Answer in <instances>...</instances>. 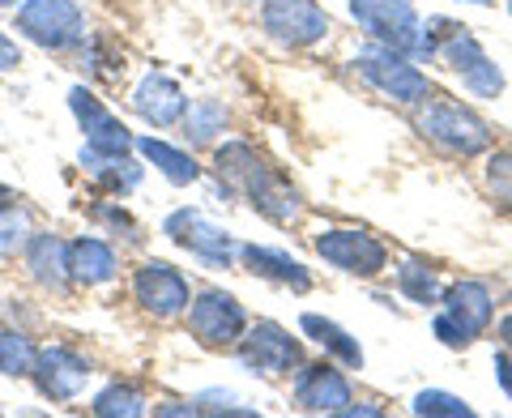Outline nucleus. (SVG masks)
Masks as SVG:
<instances>
[{"label":"nucleus","instance_id":"1","mask_svg":"<svg viewBox=\"0 0 512 418\" xmlns=\"http://www.w3.org/2000/svg\"><path fill=\"white\" fill-rule=\"evenodd\" d=\"M214 171L227 180L231 192H239V197H244L261 218L274 222V227H291V222L303 218L299 188L291 180H282L248 141H222L214 150Z\"/></svg>","mask_w":512,"mask_h":418},{"label":"nucleus","instance_id":"2","mask_svg":"<svg viewBox=\"0 0 512 418\" xmlns=\"http://www.w3.org/2000/svg\"><path fill=\"white\" fill-rule=\"evenodd\" d=\"M414 60H440L448 73L461 77L474 99H500L504 94V69L487 56V47L478 43V35L470 26H461L453 18H427L419 30V43H414Z\"/></svg>","mask_w":512,"mask_h":418},{"label":"nucleus","instance_id":"3","mask_svg":"<svg viewBox=\"0 0 512 418\" xmlns=\"http://www.w3.org/2000/svg\"><path fill=\"white\" fill-rule=\"evenodd\" d=\"M414 128L431 141V146H440L444 154L453 158H478L491 150V124L478 116L470 103L461 99H448V94H427L414 111Z\"/></svg>","mask_w":512,"mask_h":418},{"label":"nucleus","instance_id":"4","mask_svg":"<svg viewBox=\"0 0 512 418\" xmlns=\"http://www.w3.org/2000/svg\"><path fill=\"white\" fill-rule=\"evenodd\" d=\"M350 64H355V73L363 77L367 86L380 90L384 99L402 103V107H419L431 94V82H427V73L419 69V60L406 56V52H393V47H384V43L363 47Z\"/></svg>","mask_w":512,"mask_h":418},{"label":"nucleus","instance_id":"5","mask_svg":"<svg viewBox=\"0 0 512 418\" xmlns=\"http://www.w3.org/2000/svg\"><path fill=\"white\" fill-rule=\"evenodd\" d=\"M18 35L30 39L43 52H69L86 39V13L77 0H22L18 9Z\"/></svg>","mask_w":512,"mask_h":418},{"label":"nucleus","instance_id":"6","mask_svg":"<svg viewBox=\"0 0 512 418\" xmlns=\"http://www.w3.org/2000/svg\"><path fill=\"white\" fill-rule=\"evenodd\" d=\"M163 235L171 244H180L184 252H192L197 261H205L210 269H231L235 256H239V244L227 227H218L214 218H205L201 209H171L163 218Z\"/></svg>","mask_w":512,"mask_h":418},{"label":"nucleus","instance_id":"7","mask_svg":"<svg viewBox=\"0 0 512 418\" xmlns=\"http://www.w3.org/2000/svg\"><path fill=\"white\" fill-rule=\"evenodd\" d=\"M188 333L197 337L205 350H235L239 337L248 329V312L231 291H201L188 303Z\"/></svg>","mask_w":512,"mask_h":418},{"label":"nucleus","instance_id":"8","mask_svg":"<svg viewBox=\"0 0 512 418\" xmlns=\"http://www.w3.org/2000/svg\"><path fill=\"white\" fill-rule=\"evenodd\" d=\"M235 355L256 376H291L295 367H303V342L278 320H256L239 337Z\"/></svg>","mask_w":512,"mask_h":418},{"label":"nucleus","instance_id":"9","mask_svg":"<svg viewBox=\"0 0 512 418\" xmlns=\"http://www.w3.org/2000/svg\"><path fill=\"white\" fill-rule=\"evenodd\" d=\"M316 256L333 269L350 273V278H380L389 269V248L380 244L372 231L363 227H333V231H320L312 239Z\"/></svg>","mask_w":512,"mask_h":418},{"label":"nucleus","instance_id":"10","mask_svg":"<svg viewBox=\"0 0 512 418\" xmlns=\"http://www.w3.org/2000/svg\"><path fill=\"white\" fill-rule=\"evenodd\" d=\"M350 18L359 22V30H367L372 43H384L406 56L414 52L419 30H423L414 0H350Z\"/></svg>","mask_w":512,"mask_h":418},{"label":"nucleus","instance_id":"11","mask_svg":"<svg viewBox=\"0 0 512 418\" xmlns=\"http://www.w3.org/2000/svg\"><path fill=\"white\" fill-rule=\"evenodd\" d=\"M261 26L282 47H312L329 35V13L316 0H261Z\"/></svg>","mask_w":512,"mask_h":418},{"label":"nucleus","instance_id":"12","mask_svg":"<svg viewBox=\"0 0 512 418\" xmlns=\"http://www.w3.org/2000/svg\"><path fill=\"white\" fill-rule=\"evenodd\" d=\"M133 299L141 303V312H150L154 320H175L188 312L192 286L171 261H146L133 273Z\"/></svg>","mask_w":512,"mask_h":418},{"label":"nucleus","instance_id":"13","mask_svg":"<svg viewBox=\"0 0 512 418\" xmlns=\"http://www.w3.org/2000/svg\"><path fill=\"white\" fill-rule=\"evenodd\" d=\"M94 376V367L86 355H77L73 346H39L35 355V372H30V380H35V389L47 397V401H77L86 393V384Z\"/></svg>","mask_w":512,"mask_h":418},{"label":"nucleus","instance_id":"14","mask_svg":"<svg viewBox=\"0 0 512 418\" xmlns=\"http://www.w3.org/2000/svg\"><path fill=\"white\" fill-rule=\"evenodd\" d=\"M440 312L453 320V325L466 333L470 342H478V337L491 329V320H495V295H491V286H487V282L461 278V282H453V286H444Z\"/></svg>","mask_w":512,"mask_h":418},{"label":"nucleus","instance_id":"15","mask_svg":"<svg viewBox=\"0 0 512 418\" xmlns=\"http://www.w3.org/2000/svg\"><path fill=\"white\" fill-rule=\"evenodd\" d=\"M128 103H133V111H137V116L146 120V124H154V128H171V124H180V120H184L188 94H184V86L175 82V77L150 69V73L133 86Z\"/></svg>","mask_w":512,"mask_h":418},{"label":"nucleus","instance_id":"16","mask_svg":"<svg viewBox=\"0 0 512 418\" xmlns=\"http://www.w3.org/2000/svg\"><path fill=\"white\" fill-rule=\"evenodd\" d=\"M295 401L308 414H342L350 401H355V389H350L342 367L312 363V367H303L299 380H295Z\"/></svg>","mask_w":512,"mask_h":418},{"label":"nucleus","instance_id":"17","mask_svg":"<svg viewBox=\"0 0 512 418\" xmlns=\"http://www.w3.org/2000/svg\"><path fill=\"white\" fill-rule=\"evenodd\" d=\"M239 261L248 265V273L265 282H278V286H291L295 295H308L312 291V273L299 256L282 252V248H269V244H239Z\"/></svg>","mask_w":512,"mask_h":418},{"label":"nucleus","instance_id":"18","mask_svg":"<svg viewBox=\"0 0 512 418\" xmlns=\"http://www.w3.org/2000/svg\"><path fill=\"white\" fill-rule=\"evenodd\" d=\"M116 273H120V256L107 239L99 235L69 239V282L73 286H86V291L90 286H107V282H116Z\"/></svg>","mask_w":512,"mask_h":418},{"label":"nucleus","instance_id":"19","mask_svg":"<svg viewBox=\"0 0 512 418\" xmlns=\"http://www.w3.org/2000/svg\"><path fill=\"white\" fill-rule=\"evenodd\" d=\"M26 273L35 278L43 291H69V239H60L52 231H35L22 252Z\"/></svg>","mask_w":512,"mask_h":418},{"label":"nucleus","instance_id":"20","mask_svg":"<svg viewBox=\"0 0 512 418\" xmlns=\"http://www.w3.org/2000/svg\"><path fill=\"white\" fill-rule=\"evenodd\" d=\"M299 333L308 337V342H316L325 355L338 359L346 372H363V346H359V337L342 329L338 320H329V316H320V312H303L299 316Z\"/></svg>","mask_w":512,"mask_h":418},{"label":"nucleus","instance_id":"21","mask_svg":"<svg viewBox=\"0 0 512 418\" xmlns=\"http://www.w3.org/2000/svg\"><path fill=\"white\" fill-rule=\"evenodd\" d=\"M77 163H82L90 180H99L107 192H116V197H128V192L141 184V175H146V167H141L133 154H99L90 146H82Z\"/></svg>","mask_w":512,"mask_h":418},{"label":"nucleus","instance_id":"22","mask_svg":"<svg viewBox=\"0 0 512 418\" xmlns=\"http://www.w3.org/2000/svg\"><path fill=\"white\" fill-rule=\"evenodd\" d=\"M137 154L175 188H188V184L201 180L197 158H192L188 150H180V146H171V141H163V137H137Z\"/></svg>","mask_w":512,"mask_h":418},{"label":"nucleus","instance_id":"23","mask_svg":"<svg viewBox=\"0 0 512 418\" xmlns=\"http://www.w3.org/2000/svg\"><path fill=\"white\" fill-rule=\"evenodd\" d=\"M90 410L99 414V418H141V414H150V401H146V393H141L137 384L111 380L107 389L94 393Z\"/></svg>","mask_w":512,"mask_h":418},{"label":"nucleus","instance_id":"24","mask_svg":"<svg viewBox=\"0 0 512 418\" xmlns=\"http://www.w3.org/2000/svg\"><path fill=\"white\" fill-rule=\"evenodd\" d=\"M397 291H402L410 303H419V308H440L444 282L427 261H402L397 265Z\"/></svg>","mask_w":512,"mask_h":418},{"label":"nucleus","instance_id":"25","mask_svg":"<svg viewBox=\"0 0 512 418\" xmlns=\"http://www.w3.org/2000/svg\"><path fill=\"white\" fill-rule=\"evenodd\" d=\"M227 107H222L218 99H192L188 111H184V137L192 141V146H210V141L227 128Z\"/></svg>","mask_w":512,"mask_h":418},{"label":"nucleus","instance_id":"26","mask_svg":"<svg viewBox=\"0 0 512 418\" xmlns=\"http://www.w3.org/2000/svg\"><path fill=\"white\" fill-rule=\"evenodd\" d=\"M35 355H39V346L22 329H0V376L26 380L35 372Z\"/></svg>","mask_w":512,"mask_h":418},{"label":"nucleus","instance_id":"27","mask_svg":"<svg viewBox=\"0 0 512 418\" xmlns=\"http://www.w3.org/2000/svg\"><path fill=\"white\" fill-rule=\"evenodd\" d=\"M82 137H86V146L99 150V154H133L137 150V133H128V124L116 120L111 111H107L99 124H90Z\"/></svg>","mask_w":512,"mask_h":418},{"label":"nucleus","instance_id":"28","mask_svg":"<svg viewBox=\"0 0 512 418\" xmlns=\"http://www.w3.org/2000/svg\"><path fill=\"white\" fill-rule=\"evenodd\" d=\"M30 235H35V222H30V209L9 201L5 209H0V256H18L26 252Z\"/></svg>","mask_w":512,"mask_h":418},{"label":"nucleus","instance_id":"29","mask_svg":"<svg viewBox=\"0 0 512 418\" xmlns=\"http://www.w3.org/2000/svg\"><path fill=\"white\" fill-rule=\"evenodd\" d=\"M410 414H419V418H474V406L466 397H457V393L423 389V393H414Z\"/></svg>","mask_w":512,"mask_h":418},{"label":"nucleus","instance_id":"30","mask_svg":"<svg viewBox=\"0 0 512 418\" xmlns=\"http://www.w3.org/2000/svg\"><path fill=\"white\" fill-rule=\"evenodd\" d=\"M192 406H197V414H239V418L256 414V406H248V401L231 389H205V393L192 397Z\"/></svg>","mask_w":512,"mask_h":418},{"label":"nucleus","instance_id":"31","mask_svg":"<svg viewBox=\"0 0 512 418\" xmlns=\"http://www.w3.org/2000/svg\"><path fill=\"white\" fill-rule=\"evenodd\" d=\"M90 218H94V222H103V227H111L116 235H124L128 244H141V239H146V235H141V227H137V218L128 214L120 201H99V205L90 209Z\"/></svg>","mask_w":512,"mask_h":418},{"label":"nucleus","instance_id":"32","mask_svg":"<svg viewBox=\"0 0 512 418\" xmlns=\"http://www.w3.org/2000/svg\"><path fill=\"white\" fill-rule=\"evenodd\" d=\"M487 188L504 209H512V150L487 154Z\"/></svg>","mask_w":512,"mask_h":418},{"label":"nucleus","instance_id":"33","mask_svg":"<svg viewBox=\"0 0 512 418\" xmlns=\"http://www.w3.org/2000/svg\"><path fill=\"white\" fill-rule=\"evenodd\" d=\"M431 333H436V337H440V342H444L448 350H466V346H474L470 337L461 333V329H457L453 320H448V316H444L440 308H436V316H431Z\"/></svg>","mask_w":512,"mask_h":418},{"label":"nucleus","instance_id":"34","mask_svg":"<svg viewBox=\"0 0 512 418\" xmlns=\"http://www.w3.org/2000/svg\"><path fill=\"white\" fill-rule=\"evenodd\" d=\"M491 367H495V380H500V389H504V397L512 401V350H495V359H491Z\"/></svg>","mask_w":512,"mask_h":418},{"label":"nucleus","instance_id":"35","mask_svg":"<svg viewBox=\"0 0 512 418\" xmlns=\"http://www.w3.org/2000/svg\"><path fill=\"white\" fill-rule=\"evenodd\" d=\"M18 64H22V47L13 43V39L5 35V30H0V77L13 73V69H18Z\"/></svg>","mask_w":512,"mask_h":418},{"label":"nucleus","instance_id":"36","mask_svg":"<svg viewBox=\"0 0 512 418\" xmlns=\"http://www.w3.org/2000/svg\"><path fill=\"white\" fill-rule=\"evenodd\" d=\"M342 414H346V418H359V414H367V418H380L384 410H380V406H372V401H350V406H346Z\"/></svg>","mask_w":512,"mask_h":418},{"label":"nucleus","instance_id":"37","mask_svg":"<svg viewBox=\"0 0 512 418\" xmlns=\"http://www.w3.org/2000/svg\"><path fill=\"white\" fill-rule=\"evenodd\" d=\"M495 337H500V346H504V350H512V312L500 320V325H495Z\"/></svg>","mask_w":512,"mask_h":418},{"label":"nucleus","instance_id":"38","mask_svg":"<svg viewBox=\"0 0 512 418\" xmlns=\"http://www.w3.org/2000/svg\"><path fill=\"white\" fill-rule=\"evenodd\" d=\"M9 201H18V197H13V188H9V184H0V209H5Z\"/></svg>","mask_w":512,"mask_h":418},{"label":"nucleus","instance_id":"39","mask_svg":"<svg viewBox=\"0 0 512 418\" xmlns=\"http://www.w3.org/2000/svg\"><path fill=\"white\" fill-rule=\"evenodd\" d=\"M461 5H478V9H487V5H495V0H461Z\"/></svg>","mask_w":512,"mask_h":418},{"label":"nucleus","instance_id":"40","mask_svg":"<svg viewBox=\"0 0 512 418\" xmlns=\"http://www.w3.org/2000/svg\"><path fill=\"white\" fill-rule=\"evenodd\" d=\"M22 5V0H0V9H18Z\"/></svg>","mask_w":512,"mask_h":418},{"label":"nucleus","instance_id":"41","mask_svg":"<svg viewBox=\"0 0 512 418\" xmlns=\"http://www.w3.org/2000/svg\"><path fill=\"white\" fill-rule=\"evenodd\" d=\"M508 13H512V5H508Z\"/></svg>","mask_w":512,"mask_h":418},{"label":"nucleus","instance_id":"42","mask_svg":"<svg viewBox=\"0 0 512 418\" xmlns=\"http://www.w3.org/2000/svg\"><path fill=\"white\" fill-rule=\"evenodd\" d=\"M0 414H5V410H0Z\"/></svg>","mask_w":512,"mask_h":418}]
</instances>
